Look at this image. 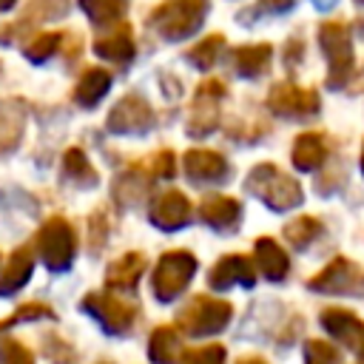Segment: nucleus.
<instances>
[{"instance_id":"7c9ffc66","label":"nucleus","mask_w":364,"mask_h":364,"mask_svg":"<svg viewBox=\"0 0 364 364\" xmlns=\"http://www.w3.org/2000/svg\"><path fill=\"white\" fill-rule=\"evenodd\" d=\"M293 6H296V0H259L256 6L245 9V14H239V20L242 23H250V20L262 17V14H282V11L293 9Z\"/></svg>"},{"instance_id":"1a4fd4ad","label":"nucleus","mask_w":364,"mask_h":364,"mask_svg":"<svg viewBox=\"0 0 364 364\" xmlns=\"http://www.w3.org/2000/svg\"><path fill=\"white\" fill-rule=\"evenodd\" d=\"M151 119H154V114H151L148 102L142 97L131 94L114 105V111L108 114V128L117 134H142L151 128Z\"/></svg>"},{"instance_id":"ea45409f","label":"nucleus","mask_w":364,"mask_h":364,"mask_svg":"<svg viewBox=\"0 0 364 364\" xmlns=\"http://www.w3.org/2000/svg\"><path fill=\"white\" fill-rule=\"evenodd\" d=\"M361 168H364V154H361Z\"/></svg>"},{"instance_id":"6ab92c4d","label":"nucleus","mask_w":364,"mask_h":364,"mask_svg":"<svg viewBox=\"0 0 364 364\" xmlns=\"http://www.w3.org/2000/svg\"><path fill=\"white\" fill-rule=\"evenodd\" d=\"M324 156H327V148H324L321 134H301V136L296 139V145H293V162H296V168H301V171L318 168V165L324 162Z\"/></svg>"},{"instance_id":"cd10ccee","label":"nucleus","mask_w":364,"mask_h":364,"mask_svg":"<svg viewBox=\"0 0 364 364\" xmlns=\"http://www.w3.org/2000/svg\"><path fill=\"white\" fill-rule=\"evenodd\" d=\"M60 34L57 31H40V34H34V40L26 46V57L31 60V63H43V60H48L57 48H60Z\"/></svg>"},{"instance_id":"423d86ee","label":"nucleus","mask_w":364,"mask_h":364,"mask_svg":"<svg viewBox=\"0 0 364 364\" xmlns=\"http://www.w3.org/2000/svg\"><path fill=\"white\" fill-rule=\"evenodd\" d=\"M228 318H230V304L222 299H210V296H196L179 316L182 327L191 336H210L222 330Z\"/></svg>"},{"instance_id":"f704fd0d","label":"nucleus","mask_w":364,"mask_h":364,"mask_svg":"<svg viewBox=\"0 0 364 364\" xmlns=\"http://www.w3.org/2000/svg\"><path fill=\"white\" fill-rule=\"evenodd\" d=\"M3 364H31V353L26 347H20L17 341H6L0 350Z\"/></svg>"},{"instance_id":"393cba45","label":"nucleus","mask_w":364,"mask_h":364,"mask_svg":"<svg viewBox=\"0 0 364 364\" xmlns=\"http://www.w3.org/2000/svg\"><path fill=\"white\" fill-rule=\"evenodd\" d=\"M176 353H179V338L171 327H159L154 336H151V344H148V355L156 361V364H173L176 361Z\"/></svg>"},{"instance_id":"7ed1b4c3","label":"nucleus","mask_w":364,"mask_h":364,"mask_svg":"<svg viewBox=\"0 0 364 364\" xmlns=\"http://www.w3.org/2000/svg\"><path fill=\"white\" fill-rule=\"evenodd\" d=\"M318 40H321V48L330 60V80L327 82L338 88L353 74V43H350L347 26L344 23H321Z\"/></svg>"},{"instance_id":"a19ab883","label":"nucleus","mask_w":364,"mask_h":364,"mask_svg":"<svg viewBox=\"0 0 364 364\" xmlns=\"http://www.w3.org/2000/svg\"><path fill=\"white\" fill-rule=\"evenodd\" d=\"M358 3H364V0H358Z\"/></svg>"},{"instance_id":"a878e982","label":"nucleus","mask_w":364,"mask_h":364,"mask_svg":"<svg viewBox=\"0 0 364 364\" xmlns=\"http://www.w3.org/2000/svg\"><path fill=\"white\" fill-rule=\"evenodd\" d=\"M222 48H225V34H210V37L199 40V43L188 51V57H191L193 65H199V68H210V65L219 60V51H222Z\"/></svg>"},{"instance_id":"9d476101","label":"nucleus","mask_w":364,"mask_h":364,"mask_svg":"<svg viewBox=\"0 0 364 364\" xmlns=\"http://www.w3.org/2000/svg\"><path fill=\"white\" fill-rule=\"evenodd\" d=\"M148 216H151V222H154L156 228H162V230H179L182 225L191 222L193 208H191V202H188L179 191H168V193H162L159 199H154Z\"/></svg>"},{"instance_id":"f257e3e1","label":"nucleus","mask_w":364,"mask_h":364,"mask_svg":"<svg viewBox=\"0 0 364 364\" xmlns=\"http://www.w3.org/2000/svg\"><path fill=\"white\" fill-rule=\"evenodd\" d=\"M205 11H208V0H165L151 11L148 23L165 40H185L202 26Z\"/></svg>"},{"instance_id":"ddd939ff","label":"nucleus","mask_w":364,"mask_h":364,"mask_svg":"<svg viewBox=\"0 0 364 364\" xmlns=\"http://www.w3.org/2000/svg\"><path fill=\"white\" fill-rule=\"evenodd\" d=\"M310 287L324 290V293H350V290L358 287V270L347 259H336L321 276H316L310 282Z\"/></svg>"},{"instance_id":"2f4dec72","label":"nucleus","mask_w":364,"mask_h":364,"mask_svg":"<svg viewBox=\"0 0 364 364\" xmlns=\"http://www.w3.org/2000/svg\"><path fill=\"white\" fill-rule=\"evenodd\" d=\"M304 361H307V364H336L338 355H336V350H333L330 344H324V341H307V347H304Z\"/></svg>"},{"instance_id":"c756f323","label":"nucleus","mask_w":364,"mask_h":364,"mask_svg":"<svg viewBox=\"0 0 364 364\" xmlns=\"http://www.w3.org/2000/svg\"><path fill=\"white\" fill-rule=\"evenodd\" d=\"M63 165H65V173H68V176H74V179H82L85 185H91V182L97 179L94 168H91V165H88V159H85V154H82V151H77V148H71V151L65 154Z\"/></svg>"},{"instance_id":"b1692460","label":"nucleus","mask_w":364,"mask_h":364,"mask_svg":"<svg viewBox=\"0 0 364 364\" xmlns=\"http://www.w3.org/2000/svg\"><path fill=\"white\" fill-rule=\"evenodd\" d=\"M125 6H128V0H80V9H82V11L88 14V20L97 23V26L119 23Z\"/></svg>"},{"instance_id":"a211bd4d","label":"nucleus","mask_w":364,"mask_h":364,"mask_svg":"<svg viewBox=\"0 0 364 364\" xmlns=\"http://www.w3.org/2000/svg\"><path fill=\"white\" fill-rule=\"evenodd\" d=\"M142 270H145V259L139 253H125L108 267V284L119 290H131L142 276Z\"/></svg>"},{"instance_id":"c9c22d12","label":"nucleus","mask_w":364,"mask_h":364,"mask_svg":"<svg viewBox=\"0 0 364 364\" xmlns=\"http://www.w3.org/2000/svg\"><path fill=\"white\" fill-rule=\"evenodd\" d=\"M151 168L156 176H171L173 173V154L171 151H159L154 159H151Z\"/></svg>"},{"instance_id":"f8f14e48","label":"nucleus","mask_w":364,"mask_h":364,"mask_svg":"<svg viewBox=\"0 0 364 364\" xmlns=\"http://www.w3.org/2000/svg\"><path fill=\"white\" fill-rule=\"evenodd\" d=\"M94 51L111 63H128L134 57V40H131V26L117 23L111 31L100 34L94 43Z\"/></svg>"},{"instance_id":"9b49d317","label":"nucleus","mask_w":364,"mask_h":364,"mask_svg":"<svg viewBox=\"0 0 364 364\" xmlns=\"http://www.w3.org/2000/svg\"><path fill=\"white\" fill-rule=\"evenodd\" d=\"M225 94V85L219 80H205L196 88V102H193V117H191V131L205 134L216 122V102Z\"/></svg>"},{"instance_id":"f03ea898","label":"nucleus","mask_w":364,"mask_h":364,"mask_svg":"<svg viewBox=\"0 0 364 364\" xmlns=\"http://www.w3.org/2000/svg\"><path fill=\"white\" fill-rule=\"evenodd\" d=\"M247 185H250V191L259 199H264L276 210H284V208H293V205L301 202V188L290 176H284L276 165H259V168H253Z\"/></svg>"},{"instance_id":"0eeeda50","label":"nucleus","mask_w":364,"mask_h":364,"mask_svg":"<svg viewBox=\"0 0 364 364\" xmlns=\"http://www.w3.org/2000/svg\"><path fill=\"white\" fill-rule=\"evenodd\" d=\"M270 111L282 114V117H304L318 111V94L313 88H299L293 82H279L273 85L270 97H267Z\"/></svg>"},{"instance_id":"bb28decb","label":"nucleus","mask_w":364,"mask_h":364,"mask_svg":"<svg viewBox=\"0 0 364 364\" xmlns=\"http://www.w3.org/2000/svg\"><path fill=\"white\" fill-rule=\"evenodd\" d=\"M68 11V0H28L23 23H43V20H54L63 17Z\"/></svg>"},{"instance_id":"20e7f679","label":"nucleus","mask_w":364,"mask_h":364,"mask_svg":"<svg viewBox=\"0 0 364 364\" xmlns=\"http://www.w3.org/2000/svg\"><path fill=\"white\" fill-rule=\"evenodd\" d=\"M193 270H196V259H193L191 253H185V250L165 253L162 262H159L156 270H154V279H151V282H154V293H156L162 301L176 299V296L188 287Z\"/></svg>"},{"instance_id":"6e6552de","label":"nucleus","mask_w":364,"mask_h":364,"mask_svg":"<svg viewBox=\"0 0 364 364\" xmlns=\"http://www.w3.org/2000/svg\"><path fill=\"white\" fill-rule=\"evenodd\" d=\"M82 307L91 310L108 333H125L131 327L134 316H136V307L131 301L117 299V296H100V293H94L91 299H85Z\"/></svg>"},{"instance_id":"4c0bfd02","label":"nucleus","mask_w":364,"mask_h":364,"mask_svg":"<svg viewBox=\"0 0 364 364\" xmlns=\"http://www.w3.org/2000/svg\"><path fill=\"white\" fill-rule=\"evenodd\" d=\"M14 3H17V0H0V11H9Z\"/></svg>"},{"instance_id":"2eb2a0df","label":"nucleus","mask_w":364,"mask_h":364,"mask_svg":"<svg viewBox=\"0 0 364 364\" xmlns=\"http://www.w3.org/2000/svg\"><path fill=\"white\" fill-rule=\"evenodd\" d=\"M185 171L196 182H219L228 173V162L213 151H191L185 156Z\"/></svg>"},{"instance_id":"f3484780","label":"nucleus","mask_w":364,"mask_h":364,"mask_svg":"<svg viewBox=\"0 0 364 364\" xmlns=\"http://www.w3.org/2000/svg\"><path fill=\"white\" fill-rule=\"evenodd\" d=\"M108 88H111V74H108L105 68H88V71L80 77L77 88H74V100H77L80 105H85V108H94V105L105 97Z\"/></svg>"},{"instance_id":"dca6fc26","label":"nucleus","mask_w":364,"mask_h":364,"mask_svg":"<svg viewBox=\"0 0 364 364\" xmlns=\"http://www.w3.org/2000/svg\"><path fill=\"white\" fill-rule=\"evenodd\" d=\"M253 267L245 256H225L219 264H213V273H210V284L225 290L230 284H253Z\"/></svg>"},{"instance_id":"4be33fe9","label":"nucleus","mask_w":364,"mask_h":364,"mask_svg":"<svg viewBox=\"0 0 364 364\" xmlns=\"http://www.w3.org/2000/svg\"><path fill=\"white\" fill-rule=\"evenodd\" d=\"M202 219L213 228H230L239 219V202L228 196H213L202 202Z\"/></svg>"},{"instance_id":"aec40b11","label":"nucleus","mask_w":364,"mask_h":364,"mask_svg":"<svg viewBox=\"0 0 364 364\" xmlns=\"http://www.w3.org/2000/svg\"><path fill=\"white\" fill-rule=\"evenodd\" d=\"M267 63H270V46H267V43H256V46H242V48H236L233 65H236V71H239L242 77H256V74H262V71L267 68Z\"/></svg>"},{"instance_id":"39448f33","label":"nucleus","mask_w":364,"mask_h":364,"mask_svg":"<svg viewBox=\"0 0 364 364\" xmlns=\"http://www.w3.org/2000/svg\"><path fill=\"white\" fill-rule=\"evenodd\" d=\"M37 250L51 270H65L74 259V230L65 219H48L37 236Z\"/></svg>"},{"instance_id":"72a5a7b5","label":"nucleus","mask_w":364,"mask_h":364,"mask_svg":"<svg viewBox=\"0 0 364 364\" xmlns=\"http://www.w3.org/2000/svg\"><path fill=\"white\" fill-rule=\"evenodd\" d=\"M20 134V117H11V111H0V148H9Z\"/></svg>"},{"instance_id":"e433bc0d","label":"nucleus","mask_w":364,"mask_h":364,"mask_svg":"<svg viewBox=\"0 0 364 364\" xmlns=\"http://www.w3.org/2000/svg\"><path fill=\"white\" fill-rule=\"evenodd\" d=\"M318 9H330V6H336V0H313Z\"/></svg>"},{"instance_id":"c85d7f7f","label":"nucleus","mask_w":364,"mask_h":364,"mask_svg":"<svg viewBox=\"0 0 364 364\" xmlns=\"http://www.w3.org/2000/svg\"><path fill=\"white\" fill-rule=\"evenodd\" d=\"M318 222L316 219H310V216H301V219H296V222H290L287 228H284V239L293 245V247H304L313 236H318Z\"/></svg>"},{"instance_id":"4468645a","label":"nucleus","mask_w":364,"mask_h":364,"mask_svg":"<svg viewBox=\"0 0 364 364\" xmlns=\"http://www.w3.org/2000/svg\"><path fill=\"white\" fill-rule=\"evenodd\" d=\"M324 327L330 330L333 338L344 341L353 350H364V324L344 310H327L324 313Z\"/></svg>"},{"instance_id":"412c9836","label":"nucleus","mask_w":364,"mask_h":364,"mask_svg":"<svg viewBox=\"0 0 364 364\" xmlns=\"http://www.w3.org/2000/svg\"><path fill=\"white\" fill-rule=\"evenodd\" d=\"M31 264H34L31 250H28V247H20V250L11 256L6 273L0 276V293H11V290H17L20 284H26V282H28V273H31Z\"/></svg>"},{"instance_id":"58836bf2","label":"nucleus","mask_w":364,"mask_h":364,"mask_svg":"<svg viewBox=\"0 0 364 364\" xmlns=\"http://www.w3.org/2000/svg\"><path fill=\"white\" fill-rule=\"evenodd\" d=\"M242 364H264V361H242Z\"/></svg>"},{"instance_id":"5701e85b","label":"nucleus","mask_w":364,"mask_h":364,"mask_svg":"<svg viewBox=\"0 0 364 364\" xmlns=\"http://www.w3.org/2000/svg\"><path fill=\"white\" fill-rule=\"evenodd\" d=\"M256 259H259V267L267 279H282L284 270H287V256L273 239H259L256 242Z\"/></svg>"},{"instance_id":"473e14b6","label":"nucleus","mask_w":364,"mask_h":364,"mask_svg":"<svg viewBox=\"0 0 364 364\" xmlns=\"http://www.w3.org/2000/svg\"><path fill=\"white\" fill-rule=\"evenodd\" d=\"M225 350L219 344H208V347H196L193 353L185 355V364H222Z\"/></svg>"}]
</instances>
